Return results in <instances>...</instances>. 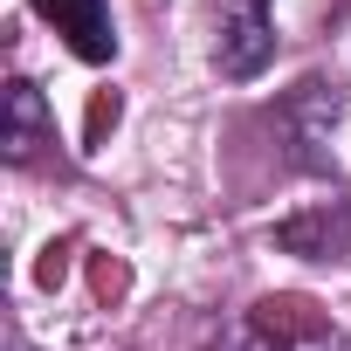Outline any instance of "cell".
<instances>
[{"instance_id": "obj_1", "label": "cell", "mask_w": 351, "mask_h": 351, "mask_svg": "<svg viewBox=\"0 0 351 351\" xmlns=\"http://www.w3.org/2000/svg\"><path fill=\"white\" fill-rule=\"evenodd\" d=\"M221 351H351V330L296 296H269L221 330Z\"/></svg>"}, {"instance_id": "obj_2", "label": "cell", "mask_w": 351, "mask_h": 351, "mask_svg": "<svg viewBox=\"0 0 351 351\" xmlns=\"http://www.w3.org/2000/svg\"><path fill=\"white\" fill-rule=\"evenodd\" d=\"M269 62H276L269 0H214V69L228 83H255Z\"/></svg>"}, {"instance_id": "obj_3", "label": "cell", "mask_w": 351, "mask_h": 351, "mask_svg": "<svg viewBox=\"0 0 351 351\" xmlns=\"http://www.w3.org/2000/svg\"><path fill=\"white\" fill-rule=\"evenodd\" d=\"M35 14L69 42V56H76V62H110V56H117L110 0H35Z\"/></svg>"}, {"instance_id": "obj_4", "label": "cell", "mask_w": 351, "mask_h": 351, "mask_svg": "<svg viewBox=\"0 0 351 351\" xmlns=\"http://www.w3.org/2000/svg\"><path fill=\"white\" fill-rule=\"evenodd\" d=\"M276 241L296 248V255H310V262H351V193L330 200V207H310V214L282 221Z\"/></svg>"}, {"instance_id": "obj_5", "label": "cell", "mask_w": 351, "mask_h": 351, "mask_svg": "<svg viewBox=\"0 0 351 351\" xmlns=\"http://www.w3.org/2000/svg\"><path fill=\"white\" fill-rule=\"evenodd\" d=\"M49 145H56V117H49L42 90H35L28 76H14V83H8V158H14V165H35Z\"/></svg>"}, {"instance_id": "obj_6", "label": "cell", "mask_w": 351, "mask_h": 351, "mask_svg": "<svg viewBox=\"0 0 351 351\" xmlns=\"http://www.w3.org/2000/svg\"><path fill=\"white\" fill-rule=\"evenodd\" d=\"M8 351H28V344H8Z\"/></svg>"}]
</instances>
